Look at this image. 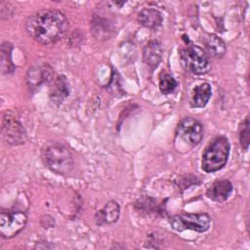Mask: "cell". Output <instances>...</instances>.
Returning <instances> with one entry per match:
<instances>
[{"mask_svg": "<svg viewBox=\"0 0 250 250\" xmlns=\"http://www.w3.org/2000/svg\"><path fill=\"white\" fill-rule=\"evenodd\" d=\"M69 23L65 15L56 9H43L31 14L25 21L27 34L36 42L48 45L62 39Z\"/></svg>", "mask_w": 250, "mask_h": 250, "instance_id": "cell-1", "label": "cell"}, {"mask_svg": "<svg viewBox=\"0 0 250 250\" xmlns=\"http://www.w3.org/2000/svg\"><path fill=\"white\" fill-rule=\"evenodd\" d=\"M41 157L45 166L56 174L65 176L73 170V155L63 143L53 141L45 144L41 149Z\"/></svg>", "mask_w": 250, "mask_h": 250, "instance_id": "cell-2", "label": "cell"}, {"mask_svg": "<svg viewBox=\"0 0 250 250\" xmlns=\"http://www.w3.org/2000/svg\"><path fill=\"white\" fill-rule=\"evenodd\" d=\"M229 142L220 136L214 139L202 153L201 169L206 173H214L225 167L229 155Z\"/></svg>", "mask_w": 250, "mask_h": 250, "instance_id": "cell-3", "label": "cell"}, {"mask_svg": "<svg viewBox=\"0 0 250 250\" xmlns=\"http://www.w3.org/2000/svg\"><path fill=\"white\" fill-rule=\"evenodd\" d=\"M180 60L186 71L194 75H204L211 69L209 56L197 45L188 44L179 51Z\"/></svg>", "mask_w": 250, "mask_h": 250, "instance_id": "cell-4", "label": "cell"}, {"mask_svg": "<svg viewBox=\"0 0 250 250\" xmlns=\"http://www.w3.org/2000/svg\"><path fill=\"white\" fill-rule=\"evenodd\" d=\"M169 223L171 228L177 231L191 229L204 232L209 229L211 219L206 213H184L172 216Z\"/></svg>", "mask_w": 250, "mask_h": 250, "instance_id": "cell-5", "label": "cell"}, {"mask_svg": "<svg viewBox=\"0 0 250 250\" xmlns=\"http://www.w3.org/2000/svg\"><path fill=\"white\" fill-rule=\"evenodd\" d=\"M27 216L17 209L2 210L0 214V235L3 238H12L20 233L26 226Z\"/></svg>", "mask_w": 250, "mask_h": 250, "instance_id": "cell-6", "label": "cell"}, {"mask_svg": "<svg viewBox=\"0 0 250 250\" xmlns=\"http://www.w3.org/2000/svg\"><path fill=\"white\" fill-rule=\"evenodd\" d=\"M2 135L5 142L11 146L23 145L26 133L22 123L12 111H6L2 117Z\"/></svg>", "mask_w": 250, "mask_h": 250, "instance_id": "cell-7", "label": "cell"}, {"mask_svg": "<svg viewBox=\"0 0 250 250\" xmlns=\"http://www.w3.org/2000/svg\"><path fill=\"white\" fill-rule=\"evenodd\" d=\"M177 135L190 146H197L204 135V129L202 124L190 117L183 118L177 127Z\"/></svg>", "mask_w": 250, "mask_h": 250, "instance_id": "cell-8", "label": "cell"}, {"mask_svg": "<svg viewBox=\"0 0 250 250\" xmlns=\"http://www.w3.org/2000/svg\"><path fill=\"white\" fill-rule=\"evenodd\" d=\"M53 79V68L48 63H38L30 66L26 74V83L29 88H37Z\"/></svg>", "mask_w": 250, "mask_h": 250, "instance_id": "cell-9", "label": "cell"}, {"mask_svg": "<svg viewBox=\"0 0 250 250\" xmlns=\"http://www.w3.org/2000/svg\"><path fill=\"white\" fill-rule=\"evenodd\" d=\"M233 190L232 184L227 179H220L214 181L206 189L208 198L215 202L226 201Z\"/></svg>", "mask_w": 250, "mask_h": 250, "instance_id": "cell-10", "label": "cell"}, {"mask_svg": "<svg viewBox=\"0 0 250 250\" xmlns=\"http://www.w3.org/2000/svg\"><path fill=\"white\" fill-rule=\"evenodd\" d=\"M120 216V206L115 200H109L95 214V222L98 226L111 225L117 222Z\"/></svg>", "mask_w": 250, "mask_h": 250, "instance_id": "cell-11", "label": "cell"}, {"mask_svg": "<svg viewBox=\"0 0 250 250\" xmlns=\"http://www.w3.org/2000/svg\"><path fill=\"white\" fill-rule=\"evenodd\" d=\"M144 62L147 68L152 72L159 64L162 58V49L157 40H150L143 51Z\"/></svg>", "mask_w": 250, "mask_h": 250, "instance_id": "cell-12", "label": "cell"}, {"mask_svg": "<svg viewBox=\"0 0 250 250\" xmlns=\"http://www.w3.org/2000/svg\"><path fill=\"white\" fill-rule=\"evenodd\" d=\"M91 30L93 35L99 40H106L112 36L114 32L113 24L106 18L94 15L91 23Z\"/></svg>", "mask_w": 250, "mask_h": 250, "instance_id": "cell-13", "label": "cell"}, {"mask_svg": "<svg viewBox=\"0 0 250 250\" xmlns=\"http://www.w3.org/2000/svg\"><path fill=\"white\" fill-rule=\"evenodd\" d=\"M202 42L205 46V49H206L205 52L207 53V55L209 54V56L217 60L225 56L227 52V46L224 40L218 35L207 33L203 37Z\"/></svg>", "mask_w": 250, "mask_h": 250, "instance_id": "cell-14", "label": "cell"}, {"mask_svg": "<svg viewBox=\"0 0 250 250\" xmlns=\"http://www.w3.org/2000/svg\"><path fill=\"white\" fill-rule=\"evenodd\" d=\"M212 95L211 85L207 82L200 83L192 88L189 94V104L192 107H204Z\"/></svg>", "mask_w": 250, "mask_h": 250, "instance_id": "cell-15", "label": "cell"}, {"mask_svg": "<svg viewBox=\"0 0 250 250\" xmlns=\"http://www.w3.org/2000/svg\"><path fill=\"white\" fill-rule=\"evenodd\" d=\"M69 95V84L64 75H58L53 79L50 87V98L55 104H61Z\"/></svg>", "mask_w": 250, "mask_h": 250, "instance_id": "cell-16", "label": "cell"}, {"mask_svg": "<svg viewBox=\"0 0 250 250\" xmlns=\"http://www.w3.org/2000/svg\"><path fill=\"white\" fill-rule=\"evenodd\" d=\"M138 21L141 25L146 28L157 29L161 26L163 18L158 10L152 8H145L139 12Z\"/></svg>", "mask_w": 250, "mask_h": 250, "instance_id": "cell-17", "label": "cell"}, {"mask_svg": "<svg viewBox=\"0 0 250 250\" xmlns=\"http://www.w3.org/2000/svg\"><path fill=\"white\" fill-rule=\"evenodd\" d=\"M134 207L136 208V210H138L141 213H145V214H151V213H162L164 210L161 207V205L159 203H157V201L149 196H144L139 198L135 204Z\"/></svg>", "mask_w": 250, "mask_h": 250, "instance_id": "cell-18", "label": "cell"}, {"mask_svg": "<svg viewBox=\"0 0 250 250\" xmlns=\"http://www.w3.org/2000/svg\"><path fill=\"white\" fill-rule=\"evenodd\" d=\"M13 46L9 42H4L1 45V71L3 74H11L15 70V65L12 62Z\"/></svg>", "mask_w": 250, "mask_h": 250, "instance_id": "cell-19", "label": "cell"}, {"mask_svg": "<svg viewBox=\"0 0 250 250\" xmlns=\"http://www.w3.org/2000/svg\"><path fill=\"white\" fill-rule=\"evenodd\" d=\"M178 83L176 79L167 71L162 70L159 74V80H158V87L162 94L168 95L175 91L177 88Z\"/></svg>", "mask_w": 250, "mask_h": 250, "instance_id": "cell-20", "label": "cell"}, {"mask_svg": "<svg viewBox=\"0 0 250 250\" xmlns=\"http://www.w3.org/2000/svg\"><path fill=\"white\" fill-rule=\"evenodd\" d=\"M239 143L243 150H247L250 142V130H249V116L247 115L239 125L238 129Z\"/></svg>", "mask_w": 250, "mask_h": 250, "instance_id": "cell-21", "label": "cell"}, {"mask_svg": "<svg viewBox=\"0 0 250 250\" xmlns=\"http://www.w3.org/2000/svg\"><path fill=\"white\" fill-rule=\"evenodd\" d=\"M189 176H190V175L187 176V178H186V176H185L182 180H180L181 186H182L184 188H188L190 185H196V184H199V183H200L197 177L191 176V179H189Z\"/></svg>", "mask_w": 250, "mask_h": 250, "instance_id": "cell-22", "label": "cell"}]
</instances>
